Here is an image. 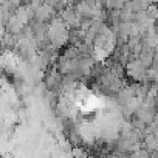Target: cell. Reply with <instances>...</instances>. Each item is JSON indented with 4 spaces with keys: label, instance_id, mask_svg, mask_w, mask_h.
Listing matches in <instances>:
<instances>
[{
    "label": "cell",
    "instance_id": "obj_1",
    "mask_svg": "<svg viewBox=\"0 0 158 158\" xmlns=\"http://www.w3.org/2000/svg\"><path fill=\"white\" fill-rule=\"evenodd\" d=\"M70 28L65 25V22L62 20V17H53L48 23V40L50 44H53L56 48L64 47L68 40H70Z\"/></svg>",
    "mask_w": 158,
    "mask_h": 158
},
{
    "label": "cell",
    "instance_id": "obj_2",
    "mask_svg": "<svg viewBox=\"0 0 158 158\" xmlns=\"http://www.w3.org/2000/svg\"><path fill=\"white\" fill-rule=\"evenodd\" d=\"M54 6L44 2L42 5H39L36 8V14H34V19L39 20V22H45V20H51L54 17Z\"/></svg>",
    "mask_w": 158,
    "mask_h": 158
},
{
    "label": "cell",
    "instance_id": "obj_3",
    "mask_svg": "<svg viewBox=\"0 0 158 158\" xmlns=\"http://www.w3.org/2000/svg\"><path fill=\"white\" fill-rule=\"evenodd\" d=\"M158 82V67L152 65L146 70V82Z\"/></svg>",
    "mask_w": 158,
    "mask_h": 158
},
{
    "label": "cell",
    "instance_id": "obj_4",
    "mask_svg": "<svg viewBox=\"0 0 158 158\" xmlns=\"http://www.w3.org/2000/svg\"><path fill=\"white\" fill-rule=\"evenodd\" d=\"M146 14H147L150 19L156 20V19H158V5H156V3H150L149 8L146 10Z\"/></svg>",
    "mask_w": 158,
    "mask_h": 158
}]
</instances>
